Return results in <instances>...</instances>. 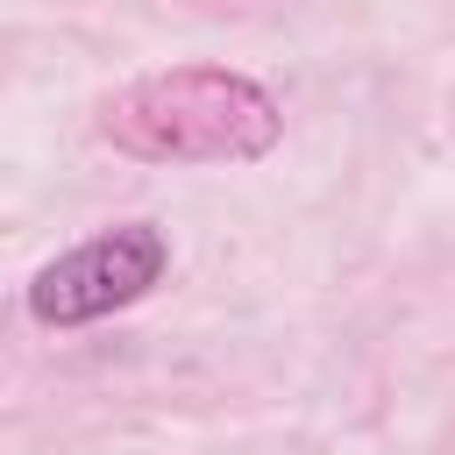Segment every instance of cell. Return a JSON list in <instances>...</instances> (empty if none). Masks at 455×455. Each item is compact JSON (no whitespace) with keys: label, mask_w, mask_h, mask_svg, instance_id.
Returning <instances> with one entry per match:
<instances>
[{"label":"cell","mask_w":455,"mask_h":455,"mask_svg":"<svg viewBox=\"0 0 455 455\" xmlns=\"http://www.w3.org/2000/svg\"><path fill=\"white\" fill-rule=\"evenodd\" d=\"M100 135L142 164H249L284 135V114L256 78L185 64L121 85L100 107Z\"/></svg>","instance_id":"1"},{"label":"cell","mask_w":455,"mask_h":455,"mask_svg":"<svg viewBox=\"0 0 455 455\" xmlns=\"http://www.w3.org/2000/svg\"><path fill=\"white\" fill-rule=\"evenodd\" d=\"M164 263H171V249L149 220L107 228V235H92V242H78V249H64L57 263L36 270L28 320L36 327H85L100 313H121L164 277Z\"/></svg>","instance_id":"2"}]
</instances>
